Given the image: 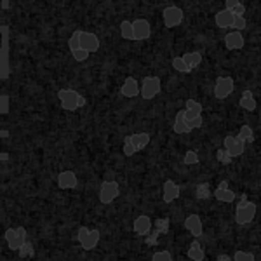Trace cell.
<instances>
[{"instance_id":"obj_3","label":"cell","mask_w":261,"mask_h":261,"mask_svg":"<svg viewBox=\"0 0 261 261\" xmlns=\"http://www.w3.org/2000/svg\"><path fill=\"white\" fill-rule=\"evenodd\" d=\"M4 241H6L7 247L11 251H18L24 242L28 241V230L24 225H18V226H7L4 230Z\"/></svg>"},{"instance_id":"obj_38","label":"cell","mask_w":261,"mask_h":261,"mask_svg":"<svg viewBox=\"0 0 261 261\" xmlns=\"http://www.w3.org/2000/svg\"><path fill=\"white\" fill-rule=\"evenodd\" d=\"M241 4H242L241 0H225V11L231 12L237 6H241Z\"/></svg>"},{"instance_id":"obj_40","label":"cell","mask_w":261,"mask_h":261,"mask_svg":"<svg viewBox=\"0 0 261 261\" xmlns=\"http://www.w3.org/2000/svg\"><path fill=\"white\" fill-rule=\"evenodd\" d=\"M244 14H246V7H244V4L237 6L233 11H231V16H241V18H244Z\"/></svg>"},{"instance_id":"obj_1","label":"cell","mask_w":261,"mask_h":261,"mask_svg":"<svg viewBox=\"0 0 261 261\" xmlns=\"http://www.w3.org/2000/svg\"><path fill=\"white\" fill-rule=\"evenodd\" d=\"M65 169L61 157L39 151L21 155L7 171V190L18 225L28 230V241L37 247L32 259H21L9 247L0 249V261H133L146 251L143 237L133 231L138 211L122 204L98 225L101 239L96 249L84 251L77 228L84 223L96 226L108 205L98 200V190L108 169L99 162L79 167V187L60 190L58 172Z\"/></svg>"},{"instance_id":"obj_31","label":"cell","mask_w":261,"mask_h":261,"mask_svg":"<svg viewBox=\"0 0 261 261\" xmlns=\"http://www.w3.org/2000/svg\"><path fill=\"white\" fill-rule=\"evenodd\" d=\"M120 37L124 40H134V32H133V21L124 19L120 23Z\"/></svg>"},{"instance_id":"obj_29","label":"cell","mask_w":261,"mask_h":261,"mask_svg":"<svg viewBox=\"0 0 261 261\" xmlns=\"http://www.w3.org/2000/svg\"><path fill=\"white\" fill-rule=\"evenodd\" d=\"M169 235L172 241V230H169ZM171 241H169V246H171ZM150 261H174V256H172V252L169 249H161V251H153Z\"/></svg>"},{"instance_id":"obj_16","label":"cell","mask_w":261,"mask_h":261,"mask_svg":"<svg viewBox=\"0 0 261 261\" xmlns=\"http://www.w3.org/2000/svg\"><path fill=\"white\" fill-rule=\"evenodd\" d=\"M225 40V47L226 50H241L246 45V37L242 35L241 32H230L223 37Z\"/></svg>"},{"instance_id":"obj_37","label":"cell","mask_w":261,"mask_h":261,"mask_svg":"<svg viewBox=\"0 0 261 261\" xmlns=\"http://www.w3.org/2000/svg\"><path fill=\"white\" fill-rule=\"evenodd\" d=\"M89 56H91V54L86 53V50H82V49H77V50H73V53H71V58H73V61H77V63L87 61V60H89Z\"/></svg>"},{"instance_id":"obj_42","label":"cell","mask_w":261,"mask_h":261,"mask_svg":"<svg viewBox=\"0 0 261 261\" xmlns=\"http://www.w3.org/2000/svg\"><path fill=\"white\" fill-rule=\"evenodd\" d=\"M12 6H14V4H12V2H9V0H2V2H0V9H2V11H7V9H11Z\"/></svg>"},{"instance_id":"obj_6","label":"cell","mask_w":261,"mask_h":261,"mask_svg":"<svg viewBox=\"0 0 261 261\" xmlns=\"http://www.w3.org/2000/svg\"><path fill=\"white\" fill-rule=\"evenodd\" d=\"M162 92V81L159 77H145L140 89V96L145 101H150L153 98H157Z\"/></svg>"},{"instance_id":"obj_25","label":"cell","mask_w":261,"mask_h":261,"mask_svg":"<svg viewBox=\"0 0 261 261\" xmlns=\"http://www.w3.org/2000/svg\"><path fill=\"white\" fill-rule=\"evenodd\" d=\"M231 19H233V16H231V12L221 9L216 12V16H214V23H216L218 28H221V30H225V28H230L231 24Z\"/></svg>"},{"instance_id":"obj_28","label":"cell","mask_w":261,"mask_h":261,"mask_svg":"<svg viewBox=\"0 0 261 261\" xmlns=\"http://www.w3.org/2000/svg\"><path fill=\"white\" fill-rule=\"evenodd\" d=\"M16 254H18L21 259H32V258H35V254H37V247L33 246V242L27 241L18 251H16Z\"/></svg>"},{"instance_id":"obj_19","label":"cell","mask_w":261,"mask_h":261,"mask_svg":"<svg viewBox=\"0 0 261 261\" xmlns=\"http://www.w3.org/2000/svg\"><path fill=\"white\" fill-rule=\"evenodd\" d=\"M171 129H172V133L178 134V136H187V134H192L190 130H188L187 124H185V110H183V108L174 113V120H172Z\"/></svg>"},{"instance_id":"obj_15","label":"cell","mask_w":261,"mask_h":261,"mask_svg":"<svg viewBox=\"0 0 261 261\" xmlns=\"http://www.w3.org/2000/svg\"><path fill=\"white\" fill-rule=\"evenodd\" d=\"M133 32H134V40H146L151 35V24L150 21L138 18L133 21Z\"/></svg>"},{"instance_id":"obj_43","label":"cell","mask_w":261,"mask_h":261,"mask_svg":"<svg viewBox=\"0 0 261 261\" xmlns=\"http://www.w3.org/2000/svg\"><path fill=\"white\" fill-rule=\"evenodd\" d=\"M183 237H188V239H190V241H192V237H190V235H183ZM183 237H181V239H183ZM178 241H179V239H178ZM178 241H176V242H178ZM176 242L172 244V246H174V247L181 246V244H183V246H187V247H188V244H187V242H179V244H176ZM174 247H172V249H174ZM172 249H171V251H172ZM204 261H205V259H204Z\"/></svg>"},{"instance_id":"obj_17","label":"cell","mask_w":261,"mask_h":261,"mask_svg":"<svg viewBox=\"0 0 261 261\" xmlns=\"http://www.w3.org/2000/svg\"><path fill=\"white\" fill-rule=\"evenodd\" d=\"M138 94H140V84H138L136 79L129 75V77H125V81L120 87V96L125 99H133Z\"/></svg>"},{"instance_id":"obj_8","label":"cell","mask_w":261,"mask_h":261,"mask_svg":"<svg viewBox=\"0 0 261 261\" xmlns=\"http://www.w3.org/2000/svg\"><path fill=\"white\" fill-rule=\"evenodd\" d=\"M79 183H81V179H79V174L73 169H63L56 176V185L60 190H75Z\"/></svg>"},{"instance_id":"obj_41","label":"cell","mask_w":261,"mask_h":261,"mask_svg":"<svg viewBox=\"0 0 261 261\" xmlns=\"http://www.w3.org/2000/svg\"><path fill=\"white\" fill-rule=\"evenodd\" d=\"M87 107V98L84 94H79V98H77V108L79 110H82V108H86Z\"/></svg>"},{"instance_id":"obj_35","label":"cell","mask_w":261,"mask_h":261,"mask_svg":"<svg viewBox=\"0 0 261 261\" xmlns=\"http://www.w3.org/2000/svg\"><path fill=\"white\" fill-rule=\"evenodd\" d=\"M246 27H247V21L246 18H241V16H233V19H231V24H230V28H231V32H244L246 30Z\"/></svg>"},{"instance_id":"obj_2","label":"cell","mask_w":261,"mask_h":261,"mask_svg":"<svg viewBox=\"0 0 261 261\" xmlns=\"http://www.w3.org/2000/svg\"><path fill=\"white\" fill-rule=\"evenodd\" d=\"M256 195V193H252ZM259 197V195H256ZM258 216V202L251 200L249 192H241L237 197V205H233V221L239 226L251 225Z\"/></svg>"},{"instance_id":"obj_5","label":"cell","mask_w":261,"mask_h":261,"mask_svg":"<svg viewBox=\"0 0 261 261\" xmlns=\"http://www.w3.org/2000/svg\"><path fill=\"white\" fill-rule=\"evenodd\" d=\"M181 192H183V187H181L178 181L174 178H167L162 183V202L166 205L174 204L181 197Z\"/></svg>"},{"instance_id":"obj_14","label":"cell","mask_w":261,"mask_h":261,"mask_svg":"<svg viewBox=\"0 0 261 261\" xmlns=\"http://www.w3.org/2000/svg\"><path fill=\"white\" fill-rule=\"evenodd\" d=\"M151 220H153V218L148 216V214H138L133 220V231L140 235V237L148 235L151 231Z\"/></svg>"},{"instance_id":"obj_20","label":"cell","mask_w":261,"mask_h":261,"mask_svg":"<svg viewBox=\"0 0 261 261\" xmlns=\"http://www.w3.org/2000/svg\"><path fill=\"white\" fill-rule=\"evenodd\" d=\"M130 140H133V145L136 146L138 151H143L145 148H148V145L151 143V134L148 130H138V133L130 134Z\"/></svg>"},{"instance_id":"obj_12","label":"cell","mask_w":261,"mask_h":261,"mask_svg":"<svg viewBox=\"0 0 261 261\" xmlns=\"http://www.w3.org/2000/svg\"><path fill=\"white\" fill-rule=\"evenodd\" d=\"M185 254H187V258L190 261H204L207 258V251L204 249V244L199 239H192Z\"/></svg>"},{"instance_id":"obj_10","label":"cell","mask_w":261,"mask_h":261,"mask_svg":"<svg viewBox=\"0 0 261 261\" xmlns=\"http://www.w3.org/2000/svg\"><path fill=\"white\" fill-rule=\"evenodd\" d=\"M162 18H164V24H166L167 28H176L183 23L185 12L178 6H167L166 9L162 11Z\"/></svg>"},{"instance_id":"obj_32","label":"cell","mask_w":261,"mask_h":261,"mask_svg":"<svg viewBox=\"0 0 261 261\" xmlns=\"http://www.w3.org/2000/svg\"><path fill=\"white\" fill-rule=\"evenodd\" d=\"M233 261H256V256L252 251H244V249H235L231 254Z\"/></svg>"},{"instance_id":"obj_18","label":"cell","mask_w":261,"mask_h":261,"mask_svg":"<svg viewBox=\"0 0 261 261\" xmlns=\"http://www.w3.org/2000/svg\"><path fill=\"white\" fill-rule=\"evenodd\" d=\"M99 239H101V231L98 226H94V228H91V231L82 239V241H79V244H81V247L84 251H92L98 247Z\"/></svg>"},{"instance_id":"obj_11","label":"cell","mask_w":261,"mask_h":261,"mask_svg":"<svg viewBox=\"0 0 261 261\" xmlns=\"http://www.w3.org/2000/svg\"><path fill=\"white\" fill-rule=\"evenodd\" d=\"M214 183H218V181L209 179V181H199V183H195V187H193V197H195V200H199V202L213 200Z\"/></svg>"},{"instance_id":"obj_13","label":"cell","mask_w":261,"mask_h":261,"mask_svg":"<svg viewBox=\"0 0 261 261\" xmlns=\"http://www.w3.org/2000/svg\"><path fill=\"white\" fill-rule=\"evenodd\" d=\"M101 47V40L96 33L92 32H82L81 35V49L86 53H98Z\"/></svg>"},{"instance_id":"obj_36","label":"cell","mask_w":261,"mask_h":261,"mask_svg":"<svg viewBox=\"0 0 261 261\" xmlns=\"http://www.w3.org/2000/svg\"><path fill=\"white\" fill-rule=\"evenodd\" d=\"M185 110V108H183ZM202 112H204V105H199V107H195V108H190V110H185V120H193V119H197V117H200L202 115Z\"/></svg>"},{"instance_id":"obj_39","label":"cell","mask_w":261,"mask_h":261,"mask_svg":"<svg viewBox=\"0 0 261 261\" xmlns=\"http://www.w3.org/2000/svg\"><path fill=\"white\" fill-rule=\"evenodd\" d=\"M213 261H233V259H231V256L228 252H218Z\"/></svg>"},{"instance_id":"obj_21","label":"cell","mask_w":261,"mask_h":261,"mask_svg":"<svg viewBox=\"0 0 261 261\" xmlns=\"http://www.w3.org/2000/svg\"><path fill=\"white\" fill-rule=\"evenodd\" d=\"M11 50L0 47V81H7L11 77Z\"/></svg>"},{"instance_id":"obj_23","label":"cell","mask_w":261,"mask_h":261,"mask_svg":"<svg viewBox=\"0 0 261 261\" xmlns=\"http://www.w3.org/2000/svg\"><path fill=\"white\" fill-rule=\"evenodd\" d=\"M239 108H242V110H246V112H256V110H258V103H256L254 96H252V91L246 89L242 92L241 99H239Z\"/></svg>"},{"instance_id":"obj_30","label":"cell","mask_w":261,"mask_h":261,"mask_svg":"<svg viewBox=\"0 0 261 261\" xmlns=\"http://www.w3.org/2000/svg\"><path fill=\"white\" fill-rule=\"evenodd\" d=\"M143 244H145L146 247H161L164 242L161 241V235H159L155 230H151L148 235L143 237Z\"/></svg>"},{"instance_id":"obj_34","label":"cell","mask_w":261,"mask_h":261,"mask_svg":"<svg viewBox=\"0 0 261 261\" xmlns=\"http://www.w3.org/2000/svg\"><path fill=\"white\" fill-rule=\"evenodd\" d=\"M82 32L84 30H75L70 35V39H68V49H70V53H73V50L81 49V35H82Z\"/></svg>"},{"instance_id":"obj_22","label":"cell","mask_w":261,"mask_h":261,"mask_svg":"<svg viewBox=\"0 0 261 261\" xmlns=\"http://www.w3.org/2000/svg\"><path fill=\"white\" fill-rule=\"evenodd\" d=\"M11 112V96L0 94V115H7ZM11 136L9 129H0V140H7Z\"/></svg>"},{"instance_id":"obj_7","label":"cell","mask_w":261,"mask_h":261,"mask_svg":"<svg viewBox=\"0 0 261 261\" xmlns=\"http://www.w3.org/2000/svg\"><path fill=\"white\" fill-rule=\"evenodd\" d=\"M79 94H81V92L75 91V89H60V91H58L56 96H58V99H60V103H61V107H60L61 110L66 112V113L77 112L79 110V108H77Z\"/></svg>"},{"instance_id":"obj_24","label":"cell","mask_w":261,"mask_h":261,"mask_svg":"<svg viewBox=\"0 0 261 261\" xmlns=\"http://www.w3.org/2000/svg\"><path fill=\"white\" fill-rule=\"evenodd\" d=\"M181 60L185 61V65L188 66L190 70L197 68V66L202 65V53L200 50H188L181 56Z\"/></svg>"},{"instance_id":"obj_9","label":"cell","mask_w":261,"mask_h":261,"mask_svg":"<svg viewBox=\"0 0 261 261\" xmlns=\"http://www.w3.org/2000/svg\"><path fill=\"white\" fill-rule=\"evenodd\" d=\"M235 89V82H233V79L231 77H218L216 79V82H214V98L216 99H226V98H230V94L233 92Z\"/></svg>"},{"instance_id":"obj_33","label":"cell","mask_w":261,"mask_h":261,"mask_svg":"<svg viewBox=\"0 0 261 261\" xmlns=\"http://www.w3.org/2000/svg\"><path fill=\"white\" fill-rule=\"evenodd\" d=\"M171 66L174 68L176 71H179V73H185V75H188V73H192V70L188 68L187 65H185V61L181 60V56H174L171 60Z\"/></svg>"},{"instance_id":"obj_26","label":"cell","mask_w":261,"mask_h":261,"mask_svg":"<svg viewBox=\"0 0 261 261\" xmlns=\"http://www.w3.org/2000/svg\"><path fill=\"white\" fill-rule=\"evenodd\" d=\"M237 136H241L244 141H246V145L249 143V145H254L256 143V130L251 127V124H242L241 127H239V133Z\"/></svg>"},{"instance_id":"obj_27","label":"cell","mask_w":261,"mask_h":261,"mask_svg":"<svg viewBox=\"0 0 261 261\" xmlns=\"http://www.w3.org/2000/svg\"><path fill=\"white\" fill-rule=\"evenodd\" d=\"M214 161H216L223 167H228V166H231V164H233L235 159H231L230 153L225 148H223V146H218V148L214 150Z\"/></svg>"},{"instance_id":"obj_4","label":"cell","mask_w":261,"mask_h":261,"mask_svg":"<svg viewBox=\"0 0 261 261\" xmlns=\"http://www.w3.org/2000/svg\"><path fill=\"white\" fill-rule=\"evenodd\" d=\"M183 228L192 235L193 239H202L205 237V225H204V218L197 213H190L183 218Z\"/></svg>"}]
</instances>
